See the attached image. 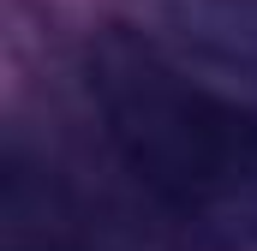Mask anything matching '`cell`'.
<instances>
[{"label": "cell", "mask_w": 257, "mask_h": 251, "mask_svg": "<svg viewBox=\"0 0 257 251\" xmlns=\"http://www.w3.org/2000/svg\"><path fill=\"white\" fill-rule=\"evenodd\" d=\"M90 96L114 156L197 251H257V108L209 90L126 24L90 42Z\"/></svg>", "instance_id": "6da1fadb"}, {"label": "cell", "mask_w": 257, "mask_h": 251, "mask_svg": "<svg viewBox=\"0 0 257 251\" xmlns=\"http://www.w3.org/2000/svg\"><path fill=\"white\" fill-rule=\"evenodd\" d=\"M0 251H90L60 215H48V180H36L18 156H6L0 180Z\"/></svg>", "instance_id": "7a4b0ae2"}, {"label": "cell", "mask_w": 257, "mask_h": 251, "mask_svg": "<svg viewBox=\"0 0 257 251\" xmlns=\"http://www.w3.org/2000/svg\"><path fill=\"white\" fill-rule=\"evenodd\" d=\"M197 18L227 54H257V0H197Z\"/></svg>", "instance_id": "3957f363"}]
</instances>
